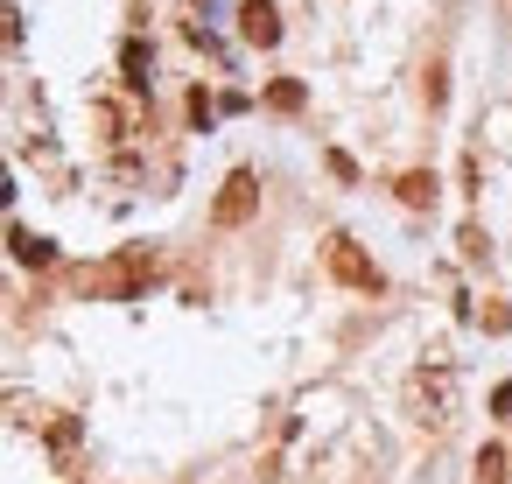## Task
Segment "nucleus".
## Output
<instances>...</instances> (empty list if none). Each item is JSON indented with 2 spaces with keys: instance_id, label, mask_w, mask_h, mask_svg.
<instances>
[{
  "instance_id": "f03ea898",
  "label": "nucleus",
  "mask_w": 512,
  "mask_h": 484,
  "mask_svg": "<svg viewBox=\"0 0 512 484\" xmlns=\"http://www.w3.org/2000/svg\"><path fill=\"white\" fill-rule=\"evenodd\" d=\"M253 211H260V183H253V169H232L225 190H218V204H211V218L218 225H246Z\"/></svg>"
},
{
  "instance_id": "0eeeda50",
  "label": "nucleus",
  "mask_w": 512,
  "mask_h": 484,
  "mask_svg": "<svg viewBox=\"0 0 512 484\" xmlns=\"http://www.w3.org/2000/svg\"><path fill=\"white\" fill-rule=\"evenodd\" d=\"M267 106H274V113H302V85H295V78L267 85Z\"/></svg>"
},
{
  "instance_id": "423d86ee",
  "label": "nucleus",
  "mask_w": 512,
  "mask_h": 484,
  "mask_svg": "<svg viewBox=\"0 0 512 484\" xmlns=\"http://www.w3.org/2000/svg\"><path fill=\"white\" fill-rule=\"evenodd\" d=\"M477 484H505V449H498V442L477 449Z\"/></svg>"
},
{
  "instance_id": "f257e3e1",
  "label": "nucleus",
  "mask_w": 512,
  "mask_h": 484,
  "mask_svg": "<svg viewBox=\"0 0 512 484\" xmlns=\"http://www.w3.org/2000/svg\"><path fill=\"white\" fill-rule=\"evenodd\" d=\"M323 260H330V274H337L344 288H365V295H379V288H386V274H379V267L365 260V246H358V239H344V232L323 246Z\"/></svg>"
},
{
  "instance_id": "6e6552de",
  "label": "nucleus",
  "mask_w": 512,
  "mask_h": 484,
  "mask_svg": "<svg viewBox=\"0 0 512 484\" xmlns=\"http://www.w3.org/2000/svg\"><path fill=\"white\" fill-rule=\"evenodd\" d=\"M491 414H512V379H505V386L491 393Z\"/></svg>"
},
{
  "instance_id": "39448f33",
  "label": "nucleus",
  "mask_w": 512,
  "mask_h": 484,
  "mask_svg": "<svg viewBox=\"0 0 512 484\" xmlns=\"http://www.w3.org/2000/svg\"><path fill=\"white\" fill-rule=\"evenodd\" d=\"M15 260H22V267H50V260H57V246H50V239H36V232H15Z\"/></svg>"
},
{
  "instance_id": "20e7f679",
  "label": "nucleus",
  "mask_w": 512,
  "mask_h": 484,
  "mask_svg": "<svg viewBox=\"0 0 512 484\" xmlns=\"http://www.w3.org/2000/svg\"><path fill=\"white\" fill-rule=\"evenodd\" d=\"M400 204H414V211L435 204V176H428V169H407V176H400Z\"/></svg>"
},
{
  "instance_id": "7ed1b4c3",
  "label": "nucleus",
  "mask_w": 512,
  "mask_h": 484,
  "mask_svg": "<svg viewBox=\"0 0 512 484\" xmlns=\"http://www.w3.org/2000/svg\"><path fill=\"white\" fill-rule=\"evenodd\" d=\"M239 36H246L253 50H274V43H281V15H274V0H246V8H239Z\"/></svg>"
}]
</instances>
